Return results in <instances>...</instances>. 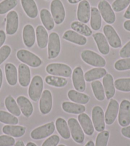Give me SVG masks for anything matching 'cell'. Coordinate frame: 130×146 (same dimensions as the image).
I'll return each mask as SVG.
<instances>
[{"label":"cell","instance_id":"681fc988","mask_svg":"<svg viewBox=\"0 0 130 146\" xmlns=\"http://www.w3.org/2000/svg\"><path fill=\"white\" fill-rule=\"evenodd\" d=\"M121 133L124 137L130 139V126L123 127V128L121 129Z\"/></svg>","mask_w":130,"mask_h":146},{"label":"cell","instance_id":"6f0895ef","mask_svg":"<svg viewBox=\"0 0 130 146\" xmlns=\"http://www.w3.org/2000/svg\"><path fill=\"white\" fill-rule=\"evenodd\" d=\"M85 146H95V143L93 142L92 140H90V141L88 142L86 144H85Z\"/></svg>","mask_w":130,"mask_h":146},{"label":"cell","instance_id":"8d00e7d4","mask_svg":"<svg viewBox=\"0 0 130 146\" xmlns=\"http://www.w3.org/2000/svg\"><path fill=\"white\" fill-rule=\"evenodd\" d=\"M91 87L93 89V92L95 98L98 101H103L105 98V90H104L103 85L101 84L100 81H93L91 83Z\"/></svg>","mask_w":130,"mask_h":146},{"label":"cell","instance_id":"30bf717a","mask_svg":"<svg viewBox=\"0 0 130 146\" xmlns=\"http://www.w3.org/2000/svg\"><path fill=\"white\" fill-rule=\"evenodd\" d=\"M119 124L122 127H126L130 124V101L124 100L121 101L119 105Z\"/></svg>","mask_w":130,"mask_h":146},{"label":"cell","instance_id":"5bb4252c","mask_svg":"<svg viewBox=\"0 0 130 146\" xmlns=\"http://www.w3.org/2000/svg\"><path fill=\"white\" fill-rule=\"evenodd\" d=\"M119 103L116 100L111 99L105 114V121L107 125L112 124L118 115Z\"/></svg>","mask_w":130,"mask_h":146},{"label":"cell","instance_id":"2e32d148","mask_svg":"<svg viewBox=\"0 0 130 146\" xmlns=\"http://www.w3.org/2000/svg\"><path fill=\"white\" fill-rule=\"evenodd\" d=\"M77 19L80 22L86 24L90 20L91 7L87 0H83L79 4L77 9Z\"/></svg>","mask_w":130,"mask_h":146},{"label":"cell","instance_id":"484cf974","mask_svg":"<svg viewBox=\"0 0 130 146\" xmlns=\"http://www.w3.org/2000/svg\"><path fill=\"white\" fill-rule=\"evenodd\" d=\"M21 5L28 17L35 19L38 15V8L34 0H21Z\"/></svg>","mask_w":130,"mask_h":146},{"label":"cell","instance_id":"f6af8a7d","mask_svg":"<svg viewBox=\"0 0 130 146\" xmlns=\"http://www.w3.org/2000/svg\"><path fill=\"white\" fill-rule=\"evenodd\" d=\"M11 53V48L9 46H3L0 48V65L6 60Z\"/></svg>","mask_w":130,"mask_h":146},{"label":"cell","instance_id":"7c38bea8","mask_svg":"<svg viewBox=\"0 0 130 146\" xmlns=\"http://www.w3.org/2000/svg\"><path fill=\"white\" fill-rule=\"evenodd\" d=\"M103 33L112 48H120L122 44L121 38L115 29L111 25H105L103 28Z\"/></svg>","mask_w":130,"mask_h":146},{"label":"cell","instance_id":"d4e9b609","mask_svg":"<svg viewBox=\"0 0 130 146\" xmlns=\"http://www.w3.org/2000/svg\"><path fill=\"white\" fill-rule=\"evenodd\" d=\"M5 71L8 83L11 86L16 85L18 80L17 70L16 67L11 63H8L5 65Z\"/></svg>","mask_w":130,"mask_h":146},{"label":"cell","instance_id":"83f0119b","mask_svg":"<svg viewBox=\"0 0 130 146\" xmlns=\"http://www.w3.org/2000/svg\"><path fill=\"white\" fill-rule=\"evenodd\" d=\"M26 130V129L24 126H9V125L3 126L2 129L3 133L15 138L22 137L25 134Z\"/></svg>","mask_w":130,"mask_h":146},{"label":"cell","instance_id":"9c48e42d","mask_svg":"<svg viewBox=\"0 0 130 146\" xmlns=\"http://www.w3.org/2000/svg\"><path fill=\"white\" fill-rule=\"evenodd\" d=\"M51 15L56 25H60L65 19V10L60 0H53L51 5Z\"/></svg>","mask_w":130,"mask_h":146},{"label":"cell","instance_id":"7402d4cb","mask_svg":"<svg viewBox=\"0 0 130 146\" xmlns=\"http://www.w3.org/2000/svg\"><path fill=\"white\" fill-rule=\"evenodd\" d=\"M93 36L95 39V42L97 43L99 51L105 55L108 54L110 52V46L106 36L101 33H96Z\"/></svg>","mask_w":130,"mask_h":146},{"label":"cell","instance_id":"3957f363","mask_svg":"<svg viewBox=\"0 0 130 146\" xmlns=\"http://www.w3.org/2000/svg\"><path fill=\"white\" fill-rule=\"evenodd\" d=\"M17 57L20 62L32 67H38L42 64L41 60L37 55L26 49L18 51Z\"/></svg>","mask_w":130,"mask_h":146},{"label":"cell","instance_id":"db71d44e","mask_svg":"<svg viewBox=\"0 0 130 146\" xmlns=\"http://www.w3.org/2000/svg\"><path fill=\"white\" fill-rule=\"evenodd\" d=\"M14 146H25V145H24V143L22 141H21V140H20V141H17L16 143H15Z\"/></svg>","mask_w":130,"mask_h":146},{"label":"cell","instance_id":"277c9868","mask_svg":"<svg viewBox=\"0 0 130 146\" xmlns=\"http://www.w3.org/2000/svg\"><path fill=\"white\" fill-rule=\"evenodd\" d=\"M46 71L49 74L58 76L64 78H68L72 74L71 67L66 64L53 63L49 64L46 67Z\"/></svg>","mask_w":130,"mask_h":146},{"label":"cell","instance_id":"ee69618b","mask_svg":"<svg viewBox=\"0 0 130 146\" xmlns=\"http://www.w3.org/2000/svg\"><path fill=\"white\" fill-rule=\"evenodd\" d=\"M130 4V0H115L112 5L113 10L116 12H121Z\"/></svg>","mask_w":130,"mask_h":146},{"label":"cell","instance_id":"680465c9","mask_svg":"<svg viewBox=\"0 0 130 146\" xmlns=\"http://www.w3.org/2000/svg\"><path fill=\"white\" fill-rule=\"evenodd\" d=\"M26 146H37V145H36V144H35V143L32 142H30L28 143V144H26Z\"/></svg>","mask_w":130,"mask_h":146},{"label":"cell","instance_id":"bcb514c9","mask_svg":"<svg viewBox=\"0 0 130 146\" xmlns=\"http://www.w3.org/2000/svg\"><path fill=\"white\" fill-rule=\"evenodd\" d=\"M15 139L7 135L0 136V146H13L15 145Z\"/></svg>","mask_w":130,"mask_h":146},{"label":"cell","instance_id":"74e56055","mask_svg":"<svg viewBox=\"0 0 130 146\" xmlns=\"http://www.w3.org/2000/svg\"><path fill=\"white\" fill-rule=\"evenodd\" d=\"M45 82L48 85L56 87H64L67 85L68 81L64 77H58L56 76H47L45 78Z\"/></svg>","mask_w":130,"mask_h":146},{"label":"cell","instance_id":"1f68e13d","mask_svg":"<svg viewBox=\"0 0 130 146\" xmlns=\"http://www.w3.org/2000/svg\"><path fill=\"white\" fill-rule=\"evenodd\" d=\"M62 108L66 113L72 114H80L85 111V107L84 105H80L68 101H65L63 103Z\"/></svg>","mask_w":130,"mask_h":146},{"label":"cell","instance_id":"c3c4849f","mask_svg":"<svg viewBox=\"0 0 130 146\" xmlns=\"http://www.w3.org/2000/svg\"><path fill=\"white\" fill-rule=\"evenodd\" d=\"M119 55L121 58H130V40L121 49L119 52Z\"/></svg>","mask_w":130,"mask_h":146},{"label":"cell","instance_id":"d590c367","mask_svg":"<svg viewBox=\"0 0 130 146\" xmlns=\"http://www.w3.org/2000/svg\"><path fill=\"white\" fill-rule=\"evenodd\" d=\"M71 28L75 32L85 36H89L92 34V30L84 23L80 21H74L71 24Z\"/></svg>","mask_w":130,"mask_h":146},{"label":"cell","instance_id":"ac0fdd59","mask_svg":"<svg viewBox=\"0 0 130 146\" xmlns=\"http://www.w3.org/2000/svg\"><path fill=\"white\" fill-rule=\"evenodd\" d=\"M18 78L19 84L23 87H26L31 82V72L30 67L24 64H20L18 69Z\"/></svg>","mask_w":130,"mask_h":146},{"label":"cell","instance_id":"e0dca14e","mask_svg":"<svg viewBox=\"0 0 130 146\" xmlns=\"http://www.w3.org/2000/svg\"><path fill=\"white\" fill-rule=\"evenodd\" d=\"M18 28H19V16L16 12L12 10L7 15V33L9 35H14L17 32Z\"/></svg>","mask_w":130,"mask_h":146},{"label":"cell","instance_id":"4316f807","mask_svg":"<svg viewBox=\"0 0 130 146\" xmlns=\"http://www.w3.org/2000/svg\"><path fill=\"white\" fill-rule=\"evenodd\" d=\"M36 35L38 46L41 49H44L47 46L49 42V35L43 26L39 25L36 29Z\"/></svg>","mask_w":130,"mask_h":146},{"label":"cell","instance_id":"60d3db41","mask_svg":"<svg viewBox=\"0 0 130 146\" xmlns=\"http://www.w3.org/2000/svg\"><path fill=\"white\" fill-rule=\"evenodd\" d=\"M17 0H3L0 3V15L9 12L17 6Z\"/></svg>","mask_w":130,"mask_h":146},{"label":"cell","instance_id":"8992f818","mask_svg":"<svg viewBox=\"0 0 130 146\" xmlns=\"http://www.w3.org/2000/svg\"><path fill=\"white\" fill-rule=\"evenodd\" d=\"M71 136L75 142L78 144H82L84 142L85 139V135L83 131L79 122L75 118H70L68 121Z\"/></svg>","mask_w":130,"mask_h":146},{"label":"cell","instance_id":"6da1fadb","mask_svg":"<svg viewBox=\"0 0 130 146\" xmlns=\"http://www.w3.org/2000/svg\"><path fill=\"white\" fill-rule=\"evenodd\" d=\"M43 82L42 78L38 75L35 76L31 82L28 89V94L31 100L35 102L40 100L43 92Z\"/></svg>","mask_w":130,"mask_h":146},{"label":"cell","instance_id":"f5cc1de1","mask_svg":"<svg viewBox=\"0 0 130 146\" xmlns=\"http://www.w3.org/2000/svg\"><path fill=\"white\" fill-rule=\"evenodd\" d=\"M124 17L126 18L127 19H130V4L129 5L128 9L126 10V11L124 13Z\"/></svg>","mask_w":130,"mask_h":146},{"label":"cell","instance_id":"d6a6232c","mask_svg":"<svg viewBox=\"0 0 130 146\" xmlns=\"http://www.w3.org/2000/svg\"><path fill=\"white\" fill-rule=\"evenodd\" d=\"M91 27L93 30H99L101 27V17L99 10L96 7L91 9Z\"/></svg>","mask_w":130,"mask_h":146},{"label":"cell","instance_id":"7a4b0ae2","mask_svg":"<svg viewBox=\"0 0 130 146\" xmlns=\"http://www.w3.org/2000/svg\"><path fill=\"white\" fill-rule=\"evenodd\" d=\"M80 56L83 61L91 66L103 67L106 66V61L104 58L93 51H83Z\"/></svg>","mask_w":130,"mask_h":146},{"label":"cell","instance_id":"94428289","mask_svg":"<svg viewBox=\"0 0 130 146\" xmlns=\"http://www.w3.org/2000/svg\"><path fill=\"white\" fill-rule=\"evenodd\" d=\"M47 1H49V0H47Z\"/></svg>","mask_w":130,"mask_h":146},{"label":"cell","instance_id":"7bdbcfd3","mask_svg":"<svg viewBox=\"0 0 130 146\" xmlns=\"http://www.w3.org/2000/svg\"><path fill=\"white\" fill-rule=\"evenodd\" d=\"M114 68L117 71H123L130 69V58L119 60L114 64Z\"/></svg>","mask_w":130,"mask_h":146},{"label":"cell","instance_id":"ba28073f","mask_svg":"<svg viewBox=\"0 0 130 146\" xmlns=\"http://www.w3.org/2000/svg\"><path fill=\"white\" fill-rule=\"evenodd\" d=\"M98 10L105 21L108 24H113L116 20V14L110 5L106 0L99 2Z\"/></svg>","mask_w":130,"mask_h":146},{"label":"cell","instance_id":"f546056e","mask_svg":"<svg viewBox=\"0 0 130 146\" xmlns=\"http://www.w3.org/2000/svg\"><path fill=\"white\" fill-rule=\"evenodd\" d=\"M68 97L73 102L82 104V105H85L90 100V98L85 94L78 92L75 90H70L68 92Z\"/></svg>","mask_w":130,"mask_h":146},{"label":"cell","instance_id":"cb8c5ba5","mask_svg":"<svg viewBox=\"0 0 130 146\" xmlns=\"http://www.w3.org/2000/svg\"><path fill=\"white\" fill-rule=\"evenodd\" d=\"M17 103L20 111L26 117H30L33 112V106L31 101L25 96H19L17 99Z\"/></svg>","mask_w":130,"mask_h":146},{"label":"cell","instance_id":"d6986e66","mask_svg":"<svg viewBox=\"0 0 130 146\" xmlns=\"http://www.w3.org/2000/svg\"><path fill=\"white\" fill-rule=\"evenodd\" d=\"M78 120L85 133L88 136L92 135L95 131V129L93 121L91 120L89 115L84 113H80L78 116Z\"/></svg>","mask_w":130,"mask_h":146},{"label":"cell","instance_id":"5b68a950","mask_svg":"<svg viewBox=\"0 0 130 146\" xmlns=\"http://www.w3.org/2000/svg\"><path fill=\"white\" fill-rule=\"evenodd\" d=\"M61 51V41L59 36L56 32L51 33L49 37L48 58H56Z\"/></svg>","mask_w":130,"mask_h":146},{"label":"cell","instance_id":"ab89813d","mask_svg":"<svg viewBox=\"0 0 130 146\" xmlns=\"http://www.w3.org/2000/svg\"><path fill=\"white\" fill-rule=\"evenodd\" d=\"M114 85L117 90L121 92H130V78H119L114 82Z\"/></svg>","mask_w":130,"mask_h":146},{"label":"cell","instance_id":"44dd1931","mask_svg":"<svg viewBox=\"0 0 130 146\" xmlns=\"http://www.w3.org/2000/svg\"><path fill=\"white\" fill-rule=\"evenodd\" d=\"M63 38L79 46H84L87 43V38L85 36L79 34L74 30H67L64 33Z\"/></svg>","mask_w":130,"mask_h":146},{"label":"cell","instance_id":"7dc6e473","mask_svg":"<svg viewBox=\"0 0 130 146\" xmlns=\"http://www.w3.org/2000/svg\"><path fill=\"white\" fill-rule=\"evenodd\" d=\"M60 141L59 136L57 135H53V136L48 138L45 142L43 143L41 146H57Z\"/></svg>","mask_w":130,"mask_h":146},{"label":"cell","instance_id":"e575fe53","mask_svg":"<svg viewBox=\"0 0 130 146\" xmlns=\"http://www.w3.org/2000/svg\"><path fill=\"white\" fill-rule=\"evenodd\" d=\"M40 19L44 27L47 30H53L54 27V21L50 12L47 9H43L40 11Z\"/></svg>","mask_w":130,"mask_h":146},{"label":"cell","instance_id":"f907efd6","mask_svg":"<svg viewBox=\"0 0 130 146\" xmlns=\"http://www.w3.org/2000/svg\"><path fill=\"white\" fill-rule=\"evenodd\" d=\"M6 40V34L3 30H0V48L3 45Z\"/></svg>","mask_w":130,"mask_h":146},{"label":"cell","instance_id":"f35d334b","mask_svg":"<svg viewBox=\"0 0 130 146\" xmlns=\"http://www.w3.org/2000/svg\"><path fill=\"white\" fill-rule=\"evenodd\" d=\"M0 122L8 125H16L19 122V119L9 112L0 110Z\"/></svg>","mask_w":130,"mask_h":146},{"label":"cell","instance_id":"91938a15","mask_svg":"<svg viewBox=\"0 0 130 146\" xmlns=\"http://www.w3.org/2000/svg\"><path fill=\"white\" fill-rule=\"evenodd\" d=\"M58 146H66V145H63V144H60V145H59Z\"/></svg>","mask_w":130,"mask_h":146},{"label":"cell","instance_id":"9f6ffc18","mask_svg":"<svg viewBox=\"0 0 130 146\" xmlns=\"http://www.w3.org/2000/svg\"><path fill=\"white\" fill-rule=\"evenodd\" d=\"M2 83H3V72H2L1 69H0V88L1 87Z\"/></svg>","mask_w":130,"mask_h":146},{"label":"cell","instance_id":"836d02e7","mask_svg":"<svg viewBox=\"0 0 130 146\" xmlns=\"http://www.w3.org/2000/svg\"><path fill=\"white\" fill-rule=\"evenodd\" d=\"M5 105L7 109L12 115H14L15 117H19L20 115L21 111H20L18 104L12 96H9L6 98L5 100Z\"/></svg>","mask_w":130,"mask_h":146},{"label":"cell","instance_id":"ffe728a7","mask_svg":"<svg viewBox=\"0 0 130 146\" xmlns=\"http://www.w3.org/2000/svg\"><path fill=\"white\" fill-rule=\"evenodd\" d=\"M103 85L107 100H111L116 93L114 78L110 74H106L103 79Z\"/></svg>","mask_w":130,"mask_h":146},{"label":"cell","instance_id":"4fadbf2b","mask_svg":"<svg viewBox=\"0 0 130 146\" xmlns=\"http://www.w3.org/2000/svg\"><path fill=\"white\" fill-rule=\"evenodd\" d=\"M72 82L75 90L80 92H84L86 88L84 72L80 67H77L73 71Z\"/></svg>","mask_w":130,"mask_h":146},{"label":"cell","instance_id":"9a60e30c","mask_svg":"<svg viewBox=\"0 0 130 146\" xmlns=\"http://www.w3.org/2000/svg\"><path fill=\"white\" fill-rule=\"evenodd\" d=\"M53 107V96L49 90H45L41 96L39 108L40 112L43 115L50 113Z\"/></svg>","mask_w":130,"mask_h":146},{"label":"cell","instance_id":"4dcf8cb0","mask_svg":"<svg viewBox=\"0 0 130 146\" xmlns=\"http://www.w3.org/2000/svg\"><path fill=\"white\" fill-rule=\"evenodd\" d=\"M56 127L60 136L64 139L68 140L70 138V131L68 125L63 118H58L56 121Z\"/></svg>","mask_w":130,"mask_h":146},{"label":"cell","instance_id":"816d5d0a","mask_svg":"<svg viewBox=\"0 0 130 146\" xmlns=\"http://www.w3.org/2000/svg\"><path fill=\"white\" fill-rule=\"evenodd\" d=\"M124 28L126 30L130 32V20L126 21L124 23Z\"/></svg>","mask_w":130,"mask_h":146},{"label":"cell","instance_id":"11a10c76","mask_svg":"<svg viewBox=\"0 0 130 146\" xmlns=\"http://www.w3.org/2000/svg\"><path fill=\"white\" fill-rule=\"evenodd\" d=\"M68 1L70 3L75 4V3H77L83 1V0H68Z\"/></svg>","mask_w":130,"mask_h":146},{"label":"cell","instance_id":"b9f144b4","mask_svg":"<svg viewBox=\"0 0 130 146\" xmlns=\"http://www.w3.org/2000/svg\"><path fill=\"white\" fill-rule=\"evenodd\" d=\"M109 136H110V134L108 131L104 130L103 131L100 132L96 139L95 146H107Z\"/></svg>","mask_w":130,"mask_h":146},{"label":"cell","instance_id":"f1b7e54d","mask_svg":"<svg viewBox=\"0 0 130 146\" xmlns=\"http://www.w3.org/2000/svg\"><path fill=\"white\" fill-rule=\"evenodd\" d=\"M107 74L106 69L101 67L94 68L87 71L84 74L85 80L87 82H93L100 78H103Z\"/></svg>","mask_w":130,"mask_h":146},{"label":"cell","instance_id":"52a82bcc","mask_svg":"<svg viewBox=\"0 0 130 146\" xmlns=\"http://www.w3.org/2000/svg\"><path fill=\"white\" fill-rule=\"evenodd\" d=\"M54 131H55L54 122H51L33 129L30 135L34 140H41L50 136Z\"/></svg>","mask_w":130,"mask_h":146},{"label":"cell","instance_id":"8fae6325","mask_svg":"<svg viewBox=\"0 0 130 146\" xmlns=\"http://www.w3.org/2000/svg\"><path fill=\"white\" fill-rule=\"evenodd\" d=\"M92 121L96 131L101 132L105 130V115L102 108L96 106L92 110Z\"/></svg>","mask_w":130,"mask_h":146},{"label":"cell","instance_id":"603a6c76","mask_svg":"<svg viewBox=\"0 0 130 146\" xmlns=\"http://www.w3.org/2000/svg\"><path fill=\"white\" fill-rule=\"evenodd\" d=\"M23 41L28 48H32L35 42V32L32 25H26L23 28Z\"/></svg>","mask_w":130,"mask_h":146}]
</instances>
